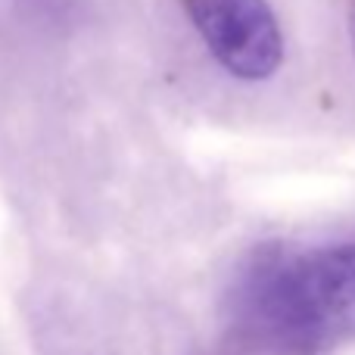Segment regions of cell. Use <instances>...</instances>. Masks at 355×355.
Instances as JSON below:
<instances>
[{
    "label": "cell",
    "mask_w": 355,
    "mask_h": 355,
    "mask_svg": "<svg viewBox=\"0 0 355 355\" xmlns=\"http://www.w3.org/2000/svg\"><path fill=\"white\" fill-rule=\"evenodd\" d=\"M250 337L290 355H315L355 340V243L312 252L262 246L246 259L231 296Z\"/></svg>",
    "instance_id": "1"
},
{
    "label": "cell",
    "mask_w": 355,
    "mask_h": 355,
    "mask_svg": "<svg viewBox=\"0 0 355 355\" xmlns=\"http://www.w3.org/2000/svg\"><path fill=\"white\" fill-rule=\"evenodd\" d=\"M212 60L240 81H268L284 62V31L268 0H181Z\"/></svg>",
    "instance_id": "2"
},
{
    "label": "cell",
    "mask_w": 355,
    "mask_h": 355,
    "mask_svg": "<svg viewBox=\"0 0 355 355\" xmlns=\"http://www.w3.org/2000/svg\"><path fill=\"white\" fill-rule=\"evenodd\" d=\"M346 28H349V44L355 53V0H346Z\"/></svg>",
    "instance_id": "3"
}]
</instances>
